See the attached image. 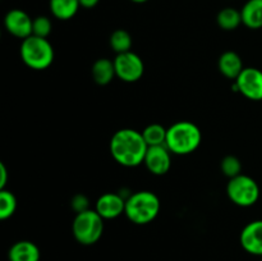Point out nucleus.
I'll list each match as a JSON object with an SVG mask.
<instances>
[{"mask_svg": "<svg viewBox=\"0 0 262 261\" xmlns=\"http://www.w3.org/2000/svg\"><path fill=\"white\" fill-rule=\"evenodd\" d=\"M147 143L142 132L123 128L117 130L110 140V153L118 164L127 168L137 166L145 161L147 153Z\"/></svg>", "mask_w": 262, "mask_h": 261, "instance_id": "nucleus-1", "label": "nucleus"}, {"mask_svg": "<svg viewBox=\"0 0 262 261\" xmlns=\"http://www.w3.org/2000/svg\"><path fill=\"white\" fill-rule=\"evenodd\" d=\"M201 140V130L194 123L181 120L168 128L165 145L171 154L188 155L199 148Z\"/></svg>", "mask_w": 262, "mask_h": 261, "instance_id": "nucleus-2", "label": "nucleus"}, {"mask_svg": "<svg viewBox=\"0 0 262 261\" xmlns=\"http://www.w3.org/2000/svg\"><path fill=\"white\" fill-rule=\"evenodd\" d=\"M159 211L160 200L154 192L138 191L129 194L125 200L124 214L137 225H145L155 220Z\"/></svg>", "mask_w": 262, "mask_h": 261, "instance_id": "nucleus-3", "label": "nucleus"}, {"mask_svg": "<svg viewBox=\"0 0 262 261\" xmlns=\"http://www.w3.org/2000/svg\"><path fill=\"white\" fill-rule=\"evenodd\" d=\"M20 58L23 63L31 69L42 71L49 68L54 60L53 45L48 38L31 35L25 38L20 45Z\"/></svg>", "mask_w": 262, "mask_h": 261, "instance_id": "nucleus-4", "label": "nucleus"}, {"mask_svg": "<svg viewBox=\"0 0 262 261\" xmlns=\"http://www.w3.org/2000/svg\"><path fill=\"white\" fill-rule=\"evenodd\" d=\"M72 232L78 243L83 246L95 245L104 233V219L96 210L78 212L72 223Z\"/></svg>", "mask_w": 262, "mask_h": 261, "instance_id": "nucleus-5", "label": "nucleus"}, {"mask_svg": "<svg viewBox=\"0 0 262 261\" xmlns=\"http://www.w3.org/2000/svg\"><path fill=\"white\" fill-rule=\"evenodd\" d=\"M227 194L233 204L241 207H250L260 199V187L253 178L239 174L229 179Z\"/></svg>", "mask_w": 262, "mask_h": 261, "instance_id": "nucleus-6", "label": "nucleus"}, {"mask_svg": "<svg viewBox=\"0 0 262 261\" xmlns=\"http://www.w3.org/2000/svg\"><path fill=\"white\" fill-rule=\"evenodd\" d=\"M113 61H114L117 77L122 81L132 83V82L138 81L143 76L145 66H143L142 59L133 51L117 54Z\"/></svg>", "mask_w": 262, "mask_h": 261, "instance_id": "nucleus-7", "label": "nucleus"}, {"mask_svg": "<svg viewBox=\"0 0 262 261\" xmlns=\"http://www.w3.org/2000/svg\"><path fill=\"white\" fill-rule=\"evenodd\" d=\"M234 91L241 92L245 97L252 101L262 100V71L253 67H248L242 71L235 79Z\"/></svg>", "mask_w": 262, "mask_h": 261, "instance_id": "nucleus-8", "label": "nucleus"}, {"mask_svg": "<svg viewBox=\"0 0 262 261\" xmlns=\"http://www.w3.org/2000/svg\"><path fill=\"white\" fill-rule=\"evenodd\" d=\"M4 26L10 35L25 40L32 35L33 19L25 10L12 9L5 15Z\"/></svg>", "mask_w": 262, "mask_h": 261, "instance_id": "nucleus-9", "label": "nucleus"}, {"mask_svg": "<svg viewBox=\"0 0 262 261\" xmlns=\"http://www.w3.org/2000/svg\"><path fill=\"white\" fill-rule=\"evenodd\" d=\"M170 150L166 145L150 146L145 156V165L148 171L155 176H164L169 171L171 166Z\"/></svg>", "mask_w": 262, "mask_h": 261, "instance_id": "nucleus-10", "label": "nucleus"}, {"mask_svg": "<svg viewBox=\"0 0 262 261\" xmlns=\"http://www.w3.org/2000/svg\"><path fill=\"white\" fill-rule=\"evenodd\" d=\"M95 210L102 219H115L125 211V197L120 193L107 192L99 197Z\"/></svg>", "mask_w": 262, "mask_h": 261, "instance_id": "nucleus-11", "label": "nucleus"}, {"mask_svg": "<svg viewBox=\"0 0 262 261\" xmlns=\"http://www.w3.org/2000/svg\"><path fill=\"white\" fill-rule=\"evenodd\" d=\"M241 246L246 252L262 257V220H255L241 232Z\"/></svg>", "mask_w": 262, "mask_h": 261, "instance_id": "nucleus-12", "label": "nucleus"}, {"mask_svg": "<svg viewBox=\"0 0 262 261\" xmlns=\"http://www.w3.org/2000/svg\"><path fill=\"white\" fill-rule=\"evenodd\" d=\"M41 253L31 241H18L8 251L9 261H40Z\"/></svg>", "mask_w": 262, "mask_h": 261, "instance_id": "nucleus-13", "label": "nucleus"}, {"mask_svg": "<svg viewBox=\"0 0 262 261\" xmlns=\"http://www.w3.org/2000/svg\"><path fill=\"white\" fill-rule=\"evenodd\" d=\"M241 56L234 51H225L219 58V71L223 76L230 79H237L243 71Z\"/></svg>", "mask_w": 262, "mask_h": 261, "instance_id": "nucleus-14", "label": "nucleus"}, {"mask_svg": "<svg viewBox=\"0 0 262 261\" xmlns=\"http://www.w3.org/2000/svg\"><path fill=\"white\" fill-rule=\"evenodd\" d=\"M242 23L250 30L262 28V0H248L241 9Z\"/></svg>", "mask_w": 262, "mask_h": 261, "instance_id": "nucleus-15", "label": "nucleus"}, {"mask_svg": "<svg viewBox=\"0 0 262 261\" xmlns=\"http://www.w3.org/2000/svg\"><path fill=\"white\" fill-rule=\"evenodd\" d=\"M115 76L117 73H115L114 61H112L110 59H97L92 66V78L100 86L109 84Z\"/></svg>", "mask_w": 262, "mask_h": 261, "instance_id": "nucleus-16", "label": "nucleus"}, {"mask_svg": "<svg viewBox=\"0 0 262 261\" xmlns=\"http://www.w3.org/2000/svg\"><path fill=\"white\" fill-rule=\"evenodd\" d=\"M49 5H50L51 14L60 20H68L73 18L81 7L79 0H50Z\"/></svg>", "mask_w": 262, "mask_h": 261, "instance_id": "nucleus-17", "label": "nucleus"}, {"mask_svg": "<svg viewBox=\"0 0 262 261\" xmlns=\"http://www.w3.org/2000/svg\"><path fill=\"white\" fill-rule=\"evenodd\" d=\"M216 22L219 27L224 31H233L239 27L242 23V14L241 10L234 8H224L217 13Z\"/></svg>", "mask_w": 262, "mask_h": 261, "instance_id": "nucleus-18", "label": "nucleus"}, {"mask_svg": "<svg viewBox=\"0 0 262 261\" xmlns=\"http://www.w3.org/2000/svg\"><path fill=\"white\" fill-rule=\"evenodd\" d=\"M166 133H168V128L159 124V123H152L142 130V136L148 147L150 146L165 145Z\"/></svg>", "mask_w": 262, "mask_h": 261, "instance_id": "nucleus-19", "label": "nucleus"}, {"mask_svg": "<svg viewBox=\"0 0 262 261\" xmlns=\"http://www.w3.org/2000/svg\"><path fill=\"white\" fill-rule=\"evenodd\" d=\"M110 46L117 54H123L130 51L132 48V37L125 30H117L110 36Z\"/></svg>", "mask_w": 262, "mask_h": 261, "instance_id": "nucleus-20", "label": "nucleus"}, {"mask_svg": "<svg viewBox=\"0 0 262 261\" xmlns=\"http://www.w3.org/2000/svg\"><path fill=\"white\" fill-rule=\"evenodd\" d=\"M17 209V199L8 189H0V219L7 220Z\"/></svg>", "mask_w": 262, "mask_h": 261, "instance_id": "nucleus-21", "label": "nucleus"}, {"mask_svg": "<svg viewBox=\"0 0 262 261\" xmlns=\"http://www.w3.org/2000/svg\"><path fill=\"white\" fill-rule=\"evenodd\" d=\"M220 169H222L223 174L228 178H234V177L242 174V164H241L239 159L235 158V156H225L222 160V164H220Z\"/></svg>", "mask_w": 262, "mask_h": 261, "instance_id": "nucleus-22", "label": "nucleus"}, {"mask_svg": "<svg viewBox=\"0 0 262 261\" xmlns=\"http://www.w3.org/2000/svg\"><path fill=\"white\" fill-rule=\"evenodd\" d=\"M51 30H53V25H51L50 18L40 15V17H36L33 19L32 35L37 36V37L48 38V36L51 33Z\"/></svg>", "mask_w": 262, "mask_h": 261, "instance_id": "nucleus-23", "label": "nucleus"}, {"mask_svg": "<svg viewBox=\"0 0 262 261\" xmlns=\"http://www.w3.org/2000/svg\"><path fill=\"white\" fill-rule=\"evenodd\" d=\"M71 205L77 214H78V212L86 211V210H90L89 209V199H87L84 194H77V196H74L73 199H72Z\"/></svg>", "mask_w": 262, "mask_h": 261, "instance_id": "nucleus-24", "label": "nucleus"}, {"mask_svg": "<svg viewBox=\"0 0 262 261\" xmlns=\"http://www.w3.org/2000/svg\"><path fill=\"white\" fill-rule=\"evenodd\" d=\"M8 181V170L4 163H0V189H5V184Z\"/></svg>", "mask_w": 262, "mask_h": 261, "instance_id": "nucleus-25", "label": "nucleus"}, {"mask_svg": "<svg viewBox=\"0 0 262 261\" xmlns=\"http://www.w3.org/2000/svg\"><path fill=\"white\" fill-rule=\"evenodd\" d=\"M99 2L100 0H79V4H81V7L86 8V9H91V8L96 7Z\"/></svg>", "mask_w": 262, "mask_h": 261, "instance_id": "nucleus-26", "label": "nucleus"}, {"mask_svg": "<svg viewBox=\"0 0 262 261\" xmlns=\"http://www.w3.org/2000/svg\"><path fill=\"white\" fill-rule=\"evenodd\" d=\"M130 2L136 3V4H143V3L148 2V0H130Z\"/></svg>", "mask_w": 262, "mask_h": 261, "instance_id": "nucleus-27", "label": "nucleus"}]
</instances>
